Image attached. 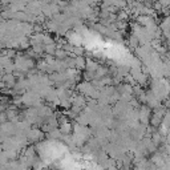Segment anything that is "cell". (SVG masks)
<instances>
[{
    "label": "cell",
    "instance_id": "cell-4",
    "mask_svg": "<svg viewBox=\"0 0 170 170\" xmlns=\"http://www.w3.org/2000/svg\"><path fill=\"white\" fill-rule=\"evenodd\" d=\"M56 51H57V45L55 44H48V45H45V52H47L48 55H53L55 56V53H56Z\"/></svg>",
    "mask_w": 170,
    "mask_h": 170
},
{
    "label": "cell",
    "instance_id": "cell-5",
    "mask_svg": "<svg viewBox=\"0 0 170 170\" xmlns=\"http://www.w3.org/2000/svg\"><path fill=\"white\" fill-rule=\"evenodd\" d=\"M86 69H88V70H93V72H96V70L98 69L97 63H94L93 60H86Z\"/></svg>",
    "mask_w": 170,
    "mask_h": 170
},
{
    "label": "cell",
    "instance_id": "cell-3",
    "mask_svg": "<svg viewBox=\"0 0 170 170\" xmlns=\"http://www.w3.org/2000/svg\"><path fill=\"white\" fill-rule=\"evenodd\" d=\"M76 69H86V60L82 56H76Z\"/></svg>",
    "mask_w": 170,
    "mask_h": 170
},
{
    "label": "cell",
    "instance_id": "cell-2",
    "mask_svg": "<svg viewBox=\"0 0 170 170\" xmlns=\"http://www.w3.org/2000/svg\"><path fill=\"white\" fill-rule=\"evenodd\" d=\"M43 133L39 130V129H31V130L27 133V137H28L29 141H39L43 138Z\"/></svg>",
    "mask_w": 170,
    "mask_h": 170
},
{
    "label": "cell",
    "instance_id": "cell-6",
    "mask_svg": "<svg viewBox=\"0 0 170 170\" xmlns=\"http://www.w3.org/2000/svg\"><path fill=\"white\" fill-rule=\"evenodd\" d=\"M44 44L48 45V44H53V40H52V37H49V36L44 35Z\"/></svg>",
    "mask_w": 170,
    "mask_h": 170
},
{
    "label": "cell",
    "instance_id": "cell-1",
    "mask_svg": "<svg viewBox=\"0 0 170 170\" xmlns=\"http://www.w3.org/2000/svg\"><path fill=\"white\" fill-rule=\"evenodd\" d=\"M138 113H140V122L146 125V124L150 121V109L148 106H142V108H140Z\"/></svg>",
    "mask_w": 170,
    "mask_h": 170
}]
</instances>
